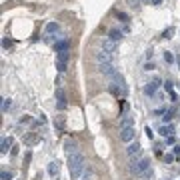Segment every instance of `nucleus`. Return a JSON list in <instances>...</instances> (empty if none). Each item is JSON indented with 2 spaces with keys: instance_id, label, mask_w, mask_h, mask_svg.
I'll return each mask as SVG.
<instances>
[{
  "instance_id": "f257e3e1",
  "label": "nucleus",
  "mask_w": 180,
  "mask_h": 180,
  "mask_svg": "<svg viewBox=\"0 0 180 180\" xmlns=\"http://www.w3.org/2000/svg\"><path fill=\"white\" fill-rule=\"evenodd\" d=\"M68 166H70L72 180H78V176L82 174V168H84V156H82L80 152H76V154L68 156Z\"/></svg>"
},
{
  "instance_id": "f03ea898",
  "label": "nucleus",
  "mask_w": 180,
  "mask_h": 180,
  "mask_svg": "<svg viewBox=\"0 0 180 180\" xmlns=\"http://www.w3.org/2000/svg\"><path fill=\"white\" fill-rule=\"evenodd\" d=\"M148 168H150V160H148V158H140V160L138 162H130V172H132V174H144V172L148 170Z\"/></svg>"
},
{
  "instance_id": "7ed1b4c3",
  "label": "nucleus",
  "mask_w": 180,
  "mask_h": 180,
  "mask_svg": "<svg viewBox=\"0 0 180 180\" xmlns=\"http://www.w3.org/2000/svg\"><path fill=\"white\" fill-rule=\"evenodd\" d=\"M68 58H70V52H68V50H60V52H56V68H58V72L66 70Z\"/></svg>"
},
{
  "instance_id": "20e7f679",
  "label": "nucleus",
  "mask_w": 180,
  "mask_h": 180,
  "mask_svg": "<svg viewBox=\"0 0 180 180\" xmlns=\"http://www.w3.org/2000/svg\"><path fill=\"white\" fill-rule=\"evenodd\" d=\"M134 136H136V132H134L132 126H126V128H120V140L122 142H134Z\"/></svg>"
},
{
  "instance_id": "39448f33",
  "label": "nucleus",
  "mask_w": 180,
  "mask_h": 180,
  "mask_svg": "<svg viewBox=\"0 0 180 180\" xmlns=\"http://www.w3.org/2000/svg\"><path fill=\"white\" fill-rule=\"evenodd\" d=\"M56 100H58V110L66 108V94H64L62 88H56Z\"/></svg>"
},
{
  "instance_id": "423d86ee",
  "label": "nucleus",
  "mask_w": 180,
  "mask_h": 180,
  "mask_svg": "<svg viewBox=\"0 0 180 180\" xmlns=\"http://www.w3.org/2000/svg\"><path fill=\"white\" fill-rule=\"evenodd\" d=\"M126 152H128V156H134V154H140L142 148H140V144H138V142H130V144H128V148H126Z\"/></svg>"
},
{
  "instance_id": "0eeeda50",
  "label": "nucleus",
  "mask_w": 180,
  "mask_h": 180,
  "mask_svg": "<svg viewBox=\"0 0 180 180\" xmlns=\"http://www.w3.org/2000/svg\"><path fill=\"white\" fill-rule=\"evenodd\" d=\"M102 50L108 52V54H114V50H116V42H114V40H104V42H102Z\"/></svg>"
},
{
  "instance_id": "6e6552de",
  "label": "nucleus",
  "mask_w": 180,
  "mask_h": 180,
  "mask_svg": "<svg viewBox=\"0 0 180 180\" xmlns=\"http://www.w3.org/2000/svg\"><path fill=\"white\" fill-rule=\"evenodd\" d=\"M64 150H66L68 156L76 154V152H78V148H76V142H72V140H66V142H64Z\"/></svg>"
},
{
  "instance_id": "1a4fd4ad",
  "label": "nucleus",
  "mask_w": 180,
  "mask_h": 180,
  "mask_svg": "<svg viewBox=\"0 0 180 180\" xmlns=\"http://www.w3.org/2000/svg\"><path fill=\"white\" fill-rule=\"evenodd\" d=\"M10 146H12V138H2V148H0V152H2V154H6Z\"/></svg>"
},
{
  "instance_id": "9d476101",
  "label": "nucleus",
  "mask_w": 180,
  "mask_h": 180,
  "mask_svg": "<svg viewBox=\"0 0 180 180\" xmlns=\"http://www.w3.org/2000/svg\"><path fill=\"white\" fill-rule=\"evenodd\" d=\"M172 130H174V128H172L170 124H168V126L164 124V126H160V130H158V132H160L162 136H166V138H168V136H172Z\"/></svg>"
},
{
  "instance_id": "9b49d317",
  "label": "nucleus",
  "mask_w": 180,
  "mask_h": 180,
  "mask_svg": "<svg viewBox=\"0 0 180 180\" xmlns=\"http://www.w3.org/2000/svg\"><path fill=\"white\" fill-rule=\"evenodd\" d=\"M48 174H52V176L58 174V162H50L48 164Z\"/></svg>"
},
{
  "instance_id": "f8f14e48",
  "label": "nucleus",
  "mask_w": 180,
  "mask_h": 180,
  "mask_svg": "<svg viewBox=\"0 0 180 180\" xmlns=\"http://www.w3.org/2000/svg\"><path fill=\"white\" fill-rule=\"evenodd\" d=\"M118 38H122V32H120V30H116V28H112V30H110V40H114V42H116Z\"/></svg>"
},
{
  "instance_id": "ddd939ff",
  "label": "nucleus",
  "mask_w": 180,
  "mask_h": 180,
  "mask_svg": "<svg viewBox=\"0 0 180 180\" xmlns=\"http://www.w3.org/2000/svg\"><path fill=\"white\" fill-rule=\"evenodd\" d=\"M120 126H122V128L132 126V116H122V120H120Z\"/></svg>"
},
{
  "instance_id": "4468645a",
  "label": "nucleus",
  "mask_w": 180,
  "mask_h": 180,
  "mask_svg": "<svg viewBox=\"0 0 180 180\" xmlns=\"http://www.w3.org/2000/svg\"><path fill=\"white\" fill-rule=\"evenodd\" d=\"M36 140H38V138H36V134H28V136L24 138V142H26V144H34Z\"/></svg>"
},
{
  "instance_id": "2eb2a0df",
  "label": "nucleus",
  "mask_w": 180,
  "mask_h": 180,
  "mask_svg": "<svg viewBox=\"0 0 180 180\" xmlns=\"http://www.w3.org/2000/svg\"><path fill=\"white\" fill-rule=\"evenodd\" d=\"M0 178H2V180H12V172H6V170H2Z\"/></svg>"
},
{
  "instance_id": "dca6fc26",
  "label": "nucleus",
  "mask_w": 180,
  "mask_h": 180,
  "mask_svg": "<svg viewBox=\"0 0 180 180\" xmlns=\"http://www.w3.org/2000/svg\"><path fill=\"white\" fill-rule=\"evenodd\" d=\"M46 30H48V32H56V30H58V24L50 22V24H48V26H46Z\"/></svg>"
},
{
  "instance_id": "f3484780",
  "label": "nucleus",
  "mask_w": 180,
  "mask_h": 180,
  "mask_svg": "<svg viewBox=\"0 0 180 180\" xmlns=\"http://www.w3.org/2000/svg\"><path fill=\"white\" fill-rule=\"evenodd\" d=\"M8 108H10V100H8V98H2V110L6 112Z\"/></svg>"
},
{
  "instance_id": "a211bd4d",
  "label": "nucleus",
  "mask_w": 180,
  "mask_h": 180,
  "mask_svg": "<svg viewBox=\"0 0 180 180\" xmlns=\"http://www.w3.org/2000/svg\"><path fill=\"white\" fill-rule=\"evenodd\" d=\"M164 60H166V62H172V60H174V56H172L170 52H166V54H164Z\"/></svg>"
},
{
  "instance_id": "6ab92c4d",
  "label": "nucleus",
  "mask_w": 180,
  "mask_h": 180,
  "mask_svg": "<svg viewBox=\"0 0 180 180\" xmlns=\"http://www.w3.org/2000/svg\"><path fill=\"white\" fill-rule=\"evenodd\" d=\"M140 2H142V0H128V4H130V6H136V4H140Z\"/></svg>"
},
{
  "instance_id": "aec40b11",
  "label": "nucleus",
  "mask_w": 180,
  "mask_h": 180,
  "mask_svg": "<svg viewBox=\"0 0 180 180\" xmlns=\"http://www.w3.org/2000/svg\"><path fill=\"white\" fill-rule=\"evenodd\" d=\"M164 160H166V162H172V160H174V156H172V154H166Z\"/></svg>"
},
{
  "instance_id": "412c9836",
  "label": "nucleus",
  "mask_w": 180,
  "mask_h": 180,
  "mask_svg": "<svg viewBox=\"0 0 180 180\" xmlns=\"http://www.w3.org/2000/svg\"><path fill=\"white\" fill-rule=\"evenodd\" d=\"M174 154H180V146H174Z\"/></svg>"
},
{
  "instance_id": "4be33fe9",
  "label": "nucleus",
  "mask_w": 180,
  "mask_h": 180,
  "mask_svg": "<svg viewBox=\"0 0 180 180\" xmlns=\"http://www.w3.org/2000/svg\"><path fill=\"white\" fill-rule=\"evenodd\" d=\"M152 4H162V0H152Z\"/></svg>"
},
{
  "instance_id": "5701e85b",
  "label": "nucleus",
  "mask_w": 180,
  "mask_h": 180,
  "mask_svg": "<svg viewBox=\"0 0 180 180\" xmlns=\"http://www.w3.org/2000/svg\"><path fill=\"white\" fill-rule=\"evenodd\" d=\"M142 4H152V0H142Z\"/></svg>"
},
{
  "instance_id": "b1692460",
  "label": "nucleus",
  "mask_w": 180,
  "mask_h": 180,
  "mask_svg": "<svg viewBox=\"0 0 180 180\" xmlns=\"http://www.w3.org/2000/svg\"><path fill=\"white\" fill-rule=\"evenodd\" d=\"M178 64H180V56H178Z\"/></svg>"
}]
</instances>
